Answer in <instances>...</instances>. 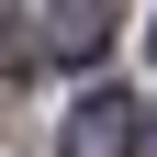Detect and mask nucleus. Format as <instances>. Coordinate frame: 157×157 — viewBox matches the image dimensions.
I'll list each match as a JSON object with an SVG mask.
<instances>
[{
	"label": "nucleus",
	"instance_id": "f257e3e1",
	"mask_svg": "<svg viewBox=\"0 0 157 157\" xmlns=\"http://www.w3.org/2000/svg\"><path fill=\"white\" fill-rule=\"evenodd\" d=\"M135 135H146L135 90H78L67 101V157H135Z\"/></svg>",
	"mask_w": 157,
	"mask_h": 157
},
{
	"label": "nucleus",
	"instance_id": "f03ea898",
	"mask_svg": "<svg viewBox=\"0 0 157 157\" xmlns=\"http://www.w3.org/2000/svg\"><path fill=\"white\" fill-rule=\"evenodd\" d=\"M112 34H124V11H112V0H45L34 45H45V56H67V67H90V56H101Z\"/></svg>",
	"mask_w": 157,
	"mask_h": 157
},
{
	"label": "nucleus",
	"instance_id": "7ed1b4c3",
	"mask_svg": "<svg viewBox=\"0 0 157 157\" xmlns=\"http://www.w3.org/2000/svg\"><path fill=\"white\" fill-rule=\"evenodd\" d=\"M0 56H23V0H0Z\"/></svg>",
	"mask_w": 157,
	"mask_h": 157
},
{
	"label": "nucleus",
	"instance_id": "20e7f679",
	"mask_svg": "<svg viewBox=\"0 0 157 157\" xmlns=\"http://www.w3.org/2000/svg\"><path fill=\"white\" fill-rule=\"evenodd\" d=\"M146 56H157V34H146Z\"/></svg>",
	"mask_w": 157,
	"mask_h": 157
}]
</instances>
